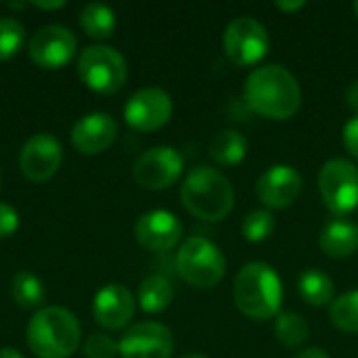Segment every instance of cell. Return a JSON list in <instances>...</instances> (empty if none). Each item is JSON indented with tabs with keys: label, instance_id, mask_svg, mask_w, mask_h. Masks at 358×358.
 Returning a JSON list of instances; mask_svg holds the SVG:
<instances>
[{
	"label": "cell",
	"instance_id": "6da1fadb",
	"mask_svg": "<svg viewBox=\"0 0 358 358\" xmlns=\"http://www.w3.org/2000/svg\"><path fill=\"white\" fill-rule=\"evenodd\" d=\"M245 103L262 117L287 120L300 103L302 90L296 76L283 65H264L245 80Z\"/></svg>",
	"mask_w": 358,
	"mask_h": 358
},
{
	"label": "cell",
	"instance_id": "7a4b0ae2",
	"mask_svg": "<svg viewBox=\"0 0 358 358\" xmlns=\"http://www.w3.org/2000/svg\"><path fill=\"white\" fill-rule=\"evenodd\" d=\"M25 336L29 350L38 358H69L80 346L82 329L69 310L46 306L31 317Z\"/></svg>",
	"mask_w": 358,
	"mask_h": 358
},
{
	"label": "cell",
	"instance_id": "3957f363",
	"mask_svg": "<svg viewBox=\"0 0 358 358\" xmlns=\"http://www.w3.org/2000/svg\"><path fill=\"white\" fill-rule=\"evenodd\" d=\"M180 199L193 216L208 222L224 220L235 206V193L229 178L208 166H197L187 174Z\"/></svg>",
	"mask_w": 358,
	"mask_h": 358
},
{
	"label": "cell",
	"instance_id": "277c9868",
	"mask_svg": "<svg viewBox=\"0 0 358 358\" xmlns=\"http://www.w3.org/2000/svg\"><path fill=\"white\" fill-rule=\"evenodd\" d=\"M233 296L237 308L245 317L254 321H266L279 315L283 300L281 279L268 264L250 262L237 273Z\"/></svg>",
	"mask_w": 358,
	"mask_h": 358
},
{
	"label": "cell",
	"instance_id": "5b68a950",
	"mask_svg": "<svg viewBox=\"0 0 358 358\" xmlns=\"http://www.w3.org/2000/svg\"><path fill=\"white\" fill-rule=\"evenodd\" d=\"M178 275L193 287H214L227 271L222 252L203 237H189L176 254Z\"/></svg>",
	"mask_w": 358,
	"mask_h": 358
},
{
	"label": "cell",
	"instance_id": "8992f818",
	"mask_svg": "<svg viewBox=\"0 0 358 358\" xmlns=\"http://www.w3.org/2000/svg\"><path fill=\"white\" fill-rule=\"evenodd\" d=\"M80 80L99 94L117 92L128 78L126 59L111 46L94 44L82 50L78 61Z\"/></svg>",
	"mask_w": 358,
	"mask_h": 358
},
{
	"label": "cell",
	"instance_id": "52a82bcc",
	"mask_svg": "<svg viewBox=\"0 0 358 358\" xmlns=\"http://www.w3.org/2000/svg\"><path fill=\"white\" fill-rule=\"evenodd\" d=\"M323 203L338 218L358 208V168L348 159H329L319 172Z\"/></svg>",
	"mask_w": 358,
	"mask_h": 358
},
{
	"label": "cell",
	"instance_id": "ba28073f",
	"mask_svg": "<svg viewBox=\"0 0 358 358\" xmlns=\"http://www.w3.org/2000/svg\"><path fill=\"white\" fill-rule=\"evenodd\" d=\"M224 55L239 67H248L258 63L271 46V38L266 27L254 17H237L233 19L222 36Z\"/></svg>",
	"mask_w": 358,
	"mask_h": 358
},
{
	"label": "cell",
	"instance_id": "9c48e42d",
	"mask_svg": "<svg viewBox=\"0 0 358 358\" xmlns=\"http://www.w3.org/2000/svg\"><path fill=\"white\" fill-rule=\"evenodd\" d=\"M185 168L182 155L174 147H153L134 164V180L143 189L162 191L172 187Z\"/></svg>",
	"mask_w": 358,
	"mask_h": 358
},
{
	"label": "cell",
	"instance_id": "30bf717a",
	"mask_svg": "<svg viewBox=\"0 0 358 358\" xmlns=\"http://www.w3.org/2000/svg\"><path fill=\"white\" fill-rule=\"evenodd\" d=\"M172 348L174 340L170 329L153 321L132 325L117 342L122 358H170Z\"/></svg>",
	"mask_w": 358,
	"mask_h": 358
},
{
	"label": "cell",
	"instance_id": "8fae6325",
	"mask_svg": "<svg viewBox=\"0 0 358 358\" xmlns=\"http://www.w3.org/2000/svg\"><path fill=\"white\" fill-rule=\"evenodd\" d=\"M172 115V99L162 88H143L134 92L126 107L124 117L126 124L141 132L159 130Z\"/></svg>",
	"mask_w": 358,
	"mask_h": 358
},
{
	"label": "cell",
	"instance_id": "7c38bea8",
	"mask_svg": "<svg viewBox=\"0 0 358 358\" xmlns=\"http://www.w3.org/2000/svg\"><path fill=\"white\" fill-rule=\"evenodd\" d=\"M76 48V36L63 25H44L29 40V57L44 69H59L67 65L73 59Z\"/></svg>",
	"mask_w": 358,
	"mask_h": 358
},
{
	"label": "cell",
	"instance_id": "4fadbf2b",
	"mask_svg": "<svg viewBox=\"0 0 358 358\" xmlns=\"http://www.w3.org/2000/svg\"><path fill=\"white\" fill-rule=\"evenodd\" d=\"M63 162V149L61 143L46 132H40L36 136H31L19 155V166L21 172L27 180L31 182H44L48 180Z\"/></svg>",
	"mask_w": 358,
	"mask_h": 358
},
{
	"label": "cell",
	"instance_id": "5bb4252c",
	"mask_svg": "<svg viewBox=\"0 0 358 358\" xmlns=\"http://www.w3.org/2000/svg\"><path fill=\"white\" fill-rule=\"evenodd\" d=\"M256 193L268 210H283L302 193V176L292 166H273L258 178Z\"/></svg>",
	"mask_w": 358,
	"mask_h": 358
},
{
	"label": "cell",
	"instance_id": "9a60e30c",
	"mask_svg": "<svg viewBox=\"0 0 358 358\" xmlns=\"http://www.w3.org/2000/svg\"><path fill=\"white\" fill-rule=\"evenodd\" d=\"M136 241L149 252H168L182 239L180 220L168 210H153L143 214L134 227Z\"/></svg>",
	"mask_w": 358,
	"mask_h": 358
},
{
	"label": "cell",
	"instance_id": "2e32d148",
	"mask_svg": "<svg viewBox=\"0 0 358 358\" xmlns=\"http://www.w3.org/2000/svg\"><path fill=\"white\" fill-rule=\"evenodd\" d=\"M92 315L103 329H122L134 317V298L124 285L109 283L96 292Z\"/></svg>",
	"mask_w": 358,
	"mask_h": 358
},
{
	"label": "cell",
	"instance_id": "e0dca14e",
	"mask_svg": "<svg viewBox=\"0 0 358 358\" xmlns=\"http://www.w3.org/2000/svg\"><path fill=\"white\" fill-rule=\"evenodd\" d=\"M117 124L109 113H88L71 128V145L84 155H96L113 145Z\"/></svg>",
	"mask_w": 358,
	"mask_h": 358
},
{
	"label": "cell",
	"instance_id": "ac0fdd59",
	"mask_svg": "<svg viewBox=\"0 0 358 358\" xmlns=\"http://www.w3.org/2000/svg\"><path fill=\"white\" fill-rule=\"evenodd\" d=\"M319 245L331 258L352 256L358 250V227L346 218H334L323 227Z\"/></svg>",
	"mask_w": 358,
	"mask_h": 358
},
{
	"label": "cell",
	"instance_id": "d6986e66",
	"mask_svg": "<svg viewBox=\"0 0 358 358\" xmlns=\"http://www.w3.org/2000/svg\"><path fill=\"white\" fill-rule=\"evenodd\" d=\"M248 141L237 130H222L210 143V157L220 166H237L245 159Z\"/></svg>",
	"mask_w": 358,
	"mask_h": 358
},
{
	"label": "cell",
	"instance_id": "ffe728a7",
	"mask_svg": "<svg viewBox=\"0 0 358 358\" xmlns=\"http://www.w3.org/2000/svg\"><path fill=\"white\" fill-rule=\"evenodd\" d=\"M172 298H174V289L170 281L162 275L147 277L138 287V304L149 315L164 313L172 304Z\"/></svg>",
	"mask_w": 358,
	"mask_h": 358
},
{
	"label": "cell",
	"instance_id": "44dd1931",
	"mask_svg": "<svg viewBox=\"0 0 358 358\" xmlns=\"http://www.w3.org/2000/svg\"><path fill=\"white\" fill-rule=\"evenodd\" d=\"M80 25H82V29L90 38H94V40H107V38L113 36L117 21H115V13L107 4L90 2L80 13Z\"/></svg>",
	"mask_w": 358,
	"mask_h": 358
},
{
	"label": "cell",
	"instance_id": "7402d4cb",
	"mask_svg": "<svg viewBox=\"0 0 358 358\" xmlns=\"http://www.w3.org/2000/svg\"><path fill=\"white\" fill-rule=\"evenodd\" d=\"M298 287L310 306H325L334 300V281L321 271H304L300 275Z\"/></svg>",
	"mask_w": 358,
	"mask_h": 358
},
{
	"label": "cell",
	"instance_id": "603a6c76",
	"mask_svg": "<svg viewBox=\"0 0 358 358\" xmlns=\"http://www.w3.org/2000/svg\"><path fill=\"white\" fill-rule=\"evenodd\" d=\"M275 336H277V340L283 346L298 348V346H302L308 340L310 327L304 321V317H300L296 313H283L275 321Z\"/></svg>",
	"mask_w": 358,
	"mask_h": 358
},
{
	"label": "cell",
	"instance_id": "cb8c5ba5",
	"mask_svg": "<svg viewBox=\"0 0 358 358\" xmlns=\"http://www.w3.org/2000/svg\"><path fill=\"white\" fill-rule=\"evenodd\" d=\"M10 294L21 308H36L44 302V285L31 273H17L10 283Z\"/></svg>",
	"mask_w": 358,
	"mask_h": 358
},
{
	"label": "cell",
	"instance_id": "d4e9b609",
	"mask_svg": "<svg viewBox=\"0 0 358 358\" xmlns=\"http://www.w3.org/2000/svg\"><path fill=\"white\" fill-rule=\"evenodd\" d=\"M329 317L338 329L346 334H358V289L336 298L331 302Z\"/></svg>",
	"mask_w": 358,
	"mask_h": 358
},
{
	"label": "cell",
	"instance_id": "484cf974",
	"mask_svg": "<svg viewBox=\"0 0 358 358\" xmlns=\"http://www.w3.org/2000/svg\"><path fill=\"white\" fill-rule=\"evenodd\" d=\"M25 44V29L17 19H0V61L15 57Z\"/></svg>",
	"mask_w": 358,
	"mask_h": 358
},
{
	"label": "cell",
	"instance_id": "4316f807",
	"mask_svg": "<svg viewBox=\"0 0 358 358\" xmlns=\"http://www.w3.org/2000/svg\"><path fill=\"white\" fill-rule=\"evenodd\" d=\"M275 229V218L268 210H254L243 220V235L252 243H260L268 239Z\"/></svg>",
	"mask_w": 358,
	"mask_h": 358
},
{
	"label": "cell",
	"instance_id": "83f0119b",
	"mask_svg": "<svg viewBox=\"0 0 358 358\" xmlns=\"http://www.w3.org/2000/svg\"><path fill=\"white\" fill-rule=\"evenodd\" d=\"M84 355L86 358H113L117 352V342H113L105 334H92L84 342Z\"/></svg>",
	"mask_w": 358,
	"mask_h": 358
},
{
	"label": "cell",
	"instance_id": "f1b7e54d",
	"mask_svg": "<svg viewBox=\"0 0 358 358\" xmlns=\"http://www.w3.org/2000/svg\"><path fill=\"white\" fill-rule=\"evenodd\" d=\"M19 229V214L8 203H0V237H10Z\"/></svg>",
	"mask_w": 358,
	"mask_h": 358
},
{
	"label": "cell",
	"instance_id": "f546056e",
	"mask_svg": "<svg viewBox=\"0 0 358 358\" xmlns=\"http://www.w3.org/2000/svg\"><path fill=\"white\" fill-rule=\"evenodd\" d=\"M344 145L355 157H358V115H355L344 128Z\"/></svg>",
	"mask_w": 358,
	"mask_h": 358
},
{
	"label": "cell",
	"instance_id": "4dcf8cb0",
	"mask_svg": "<svg viewBox=\"0 0 358 358\" xmlns=\"http://www.w3.org/2000/svg\"><path fill=\"white\" fill-rule=\"evenodd\" d=\"M344 99H346V105H348L352 111H357L358 115V80L348 84V88H346V92H344Z\"/></svg>",
	"mask_w": 358,
	"mask_h": 358
},
{
	"label": "cell",
	"instance_id": "1f68e13d",
	"mask_svg": "<svg viewBox=\"0 0 358 358\" xmlns=\"http://www.w3.org/2000/svg\"><path fill=\"white\" fill-rule=\"evenodd\" d=\"M294 358H331L325 350L321 348H306V350H300Z\"/></svg>",
	"mask_w": 358,
	"mask_h": 358
},
{
	"label": "cell",
	"instance_id": "d6a6232c",
	"mask_svg": "<svg viewBox=\"0 0 358 358\" xmlns=\"http://www.w3.org/2000/svg\"><path fill=\"white\" fill-rule=\"evenodd\" d=\"M306 2H302V0H296V2H283V0H279V2H275V6L277 8H281V10H289V13H294V10H298V8H302Z\"/></svg>",
	"mask_w": 358,
	"mask_h": 358
},
{
	"label": "cell",
	"instance_id": "836d02e7",
	"mask_svg": "<svg viewBox=\"0 0 358 358\" xmlns=\"http://www.w3.org/2000/svg\"><path fill=\"white\" fill-rule=\"evenodd\" d=\"M34 6H38V8H42V10H55V8L65 6V2H63V0H61V2H34Z\"/></svg>",
	"mask_w": 358,
	"mask_h": 358
},
{
	"label": "cell",
	"instance_id": "e575fe53",
	"mask_svg": "<svg viewBox=\"0 0 358 358\" xmlns=\"http://www.w3.org/2000/svg\"><path fill=\"white\" fill-rule=\"evenodd\" d=\"M0 358H23L15 348H0Z\"/></svg>",
	"mask_w": 358,
	"mask_h": 358
},
{
	"label": "cell",
	"instance_id": "d590c367",
	"mask_svg": "<svg viewBox=\"0 0 358 358\" xmlns=\"http://www.w3.org/2000/svg\"><path fill=\"white\" fill-rule=\"evenodd\" d=\"M180 358H208V357H203V355H197V352H191V355H185V357H180Z\"/></svg>",
	"mask_w": 358,
	"mask_h": 358
},
{
	"label": "cell",
	"instance_id": "8d00e7d4",
	"mask_svg": "<svg viewBox=\"0 0 358 358\" xmlns=\"http://www.w3.org/2000/svg\"><path fill=\"white\" fill-rule=\"evenodd\" d=\"M352 8H355V13H357V17H358V0L355 2V6H352Z\"/></svg>",
	"mask_w": 358,
	"mask_h": 358
}]
</instances>
